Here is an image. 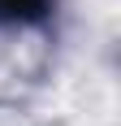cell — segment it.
I'll return each mask as SVG.
<instances>
[{"label": "cell", "mask_w": 121, "mask_h": 126, "mask_svg": "<svg viewBox=\"0 0 121 126\" xmlns=\"http://www.w3.org/2000/svg\"><path fill=\"white\" fill-rule=\"evenodd\" d=\"M56 0H0V26H39Z\"/></svg>", "instance_id": "cell-1"}]
</instances>
